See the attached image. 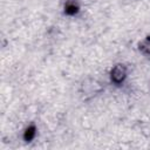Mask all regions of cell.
Here are the masks:
<instances>
[{
  "label": "cell",
  "mask_w": 150,
  "mask_h": 150,
  "mask_svg": "<svg viewBox=\"0 0 150 150\" xmlns=\"http://www.w3.org/2000/svg\"><path fill=\"white\" fill-rule=\"evenodd\" d=\"M128 77V68L123 63H116L109 71V81L115 87H122Z\"/></svg>",
  "instance_id": "6da1fadb"
},
{
  "label": "cell",
  "mask_w": 150,
  "mask_h": 150,
  "mask_svg": "<svg viewBox=\"0 0 150 150\" xmlns=\"http://www.w3.org/2000/svg\"><path fill=\"white\" fill-rule=\"evenodd\" d=\"M81 12L80 0H64L62 5V13L68 18H76Z\"/></svg>",
  "instance_id": "7a4b0ae2"
},
{
  "label": "cell",
  "mask_w": 150,
  "mask_h": 150,
  "mask_svg": "<svg viewBox=\"0 0 150 150\" xmlns=\"http://www.w3.org/2000/svg\"><path fill=\"white\" fill-rule=\"evenodd\" d=\"M38 125L34 123V122H30L29 124H27L23 130H22V134H21V137H22V141L25 143H32L36 136H38Z\"/></svg>",
  "instance_id": "3957f363"
},
{
  "label": "cell",
  "mask_w": 150,
  "mask_h": 150,
  "mask_svg": "<svg viewBox=\"0 0 150 150\" xmlns=\"http://www.w3.org/2000/svg\"><path fill=\"white\" fill-rule=\"evenodd\" d=\"M137 49L143 56L150 57V35H146L137 43Z\"/></svg>",
  "instance_id": "277c9868"
}]
</instances>
